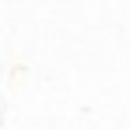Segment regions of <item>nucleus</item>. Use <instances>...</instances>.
Instances as JSON below:
<instances>
[]
</instances>
